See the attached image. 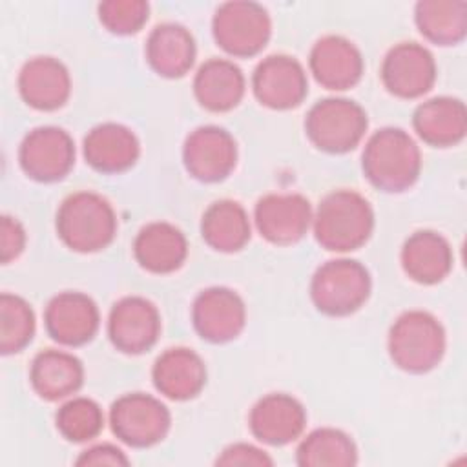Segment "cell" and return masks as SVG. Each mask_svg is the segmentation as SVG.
Listing matches in <instances>:
<instances>
[{
  "label": "cell",
  "instance_id": "obj_8",
  "mask_svg": "<svg viewBox=\"0 0 467 467\" xmlns=\"http://www.w3.org/2000/svg\"><path fill=\"white\" fill-rule=\"evenodd\" d=\"M113 434L131 447L159 443L170 429V412L157 398L142 392L120 396L109 410Z\"/></svg>",
  "mask_w": 467,
  "mask_h": 467
},
{
  "label": "cell",
  "instance_id": "obj_5",
  "mask_svg": "<svg viewBox=\"0 0 467 467\" xmlns=\"http://www.w3.org/2000/svg\"><path fill=\"white\" fill-rule=\"evenodd\" d=\"M365 109L350 99L317 100L306 113L305 130L310 142L328 153H345L358 146L367 131Z\"/></svg>",
  "mask_w": 467,
  "mask_h": 467
},
{
  "label": "cell",
  "instance_id": "obj_10",
  "mask_svg": "<svg viewBox=\"0 0 467 467\" xmlns=\"http://www.w3.org/2000/svg\"><path fill=\"white\" fill-rule=\"evenodd\" d=\"M182 161L192 177L202 182H217L232 173L237 162L234 137L219 126L193 130L182 148Z\"/></svg>",
  "mask_w": 467,
  "mask_h": 467
},
{
  "label": "cell",
  "instance_id": "obj_14",
  "mask_svg": "<svg viewBox=\"0 0 467 467\" xmlns=\"http://www.w3.org/2000/svg\"><path fill=\"white\" fill-rule=\"evenodd\" d=\"M192 319L202 339L226 343L241 334L246 321V310L243 299L234 290L212 286L195 297Z\"/></svg>",
  "mask_w": 467,
  "mask_h": 467
},
{
  "label": "cell",
  "instance_id": "obj_34",
  "mask_svg": "<svg viewBox=\"0 0 467 467\" xmlns=\"http://www.w3.org/2000/svg\"><path fill=\"white\" fill-rule=\"evenodd\" d=\"M217 465H257L266 467L272 465L274 460L261 449L250 445V443H234L226 447L221 456L215 460Z\"/></svg>",
  "mask_w": 467,
  "mask_h": 467
},
{
  "label": "cell",
  "instance_id": "obj_17",
  "mask_svg": "<svg viewBox=\"0 0 467 467\" xmlns=\"http://www.w3.org/2000/svg\"><path fill=\"white\" fill-rule=\"evenodd\" d=\"M310 71L314 78L327 89H348L363 73V58L359 49L339 35L321 36L310 49Z\"/></svg>",
  "mask_w": 467,
  "mask_h": 467
},
{
  "label": "cell",
  "instance_id": "obj_4",
  "mask_svg": "<svg viewBox=\"0 0 467 467\" xmlns=\"http://www.w3.org/2000/svg\"><path fill=\"white\" fill-rule=\"evenodd\" d=\"M445 352L440 321L423 310L403 312L389 332V354L401 370L421 374L434 368Z\"/></svg>",
  "mask_w": 467,
  "mask_h": 467
},
{
  "label": "cell",
  "instance_id": "obj_31",
  "mask_svg": "<svg viewBox=\"0 0 467 467\" xmlns=\"http://www.w3.org/2000/svg\"><path fill=\"white\" fill-rule=\"evenodd\" d=\"M35 334V314L29 303L13 294L0 296V350L20 352Z\"/></svg>",
  "mask_w": 467,
  "mask_h": 467
},
{
  "label": "cell",
  "instance_id": "obj_15",
  "mask_svg": "<svg viewBox=\"0 0 467 467\" xmlns=\"http://www.w3.org/2000/svg\"><path fill=\"white\" fill-rule=\"evenodd\" d=\"M259 234L274 244L297 243L312 223L308 199L299 193H268L255 204Z\"/></svg>",
  "mask_w": 467,
  "mask_h": 467
},
{
  "label": "cell",
  "instance_id": "obj_30",
  "mask_svg": "<svg viewBox=\"0 0 467 467\" xmlns=\"http://www.w3.org/2000/svg\"><path fill=\"white\" fill-rule=\"evenodd\" d=\"M296 460L301 467H350L358 462V451L348 434L323 427L299 443Z\"/></svg>",
  "mask_w": 467,
  "mask_h": 467
},
{
  "label": "cell",
  "instance_id": "obj_19",
  "mask_svg": "<svg viewBox=\"0 0 467 467\" xmlns=\"http://www.w3.org/2000/svg\"><path fill=\"white\" fill-rule=\"evenodd\" d=\"M18 91L35 109L51 111L66 104L71 80L66 66L53 57H35L18 73Z\"/></svg>",
  "mask_w": 467,
  "mask_h": 467
},
{
  "label": "cell",
  "instance_id": "obj_7",
  "mask_svg": "<svg viewBox=\"0 0 467 467\" xmlns=\"http://www.w3.org/2000/svg\"><path fill=\"white\" fill-rule=\"evenodd\" d=\"M215 42L234 57L259 53L272 31L266 9L255 2L234 0L217 7L212 22Z\"/></svg>",
  "mask_w": 467,
  "mask_h": 467
},
{
  "label": "cell",
  "instance_id": "obj_3",
  "mask_svg": "<svg viewBox=\"0 0 467 467\" xmlns=\"http://www.w3.org/2000/svg\"><path fill=\"white\" fill-rule=\"evenodd\" d=\"M57 232L62 243L75 252H99L117 232L111 204L93 192H77L66 197L57 212Z\"/></svg>",
  "mask_w": 467,
  "mask_h": 467
},
{
  "label": "cell",
  "instance_id": "obj_26",
  "mask_svg": "<svg viewBox=\"0 0 467 467\" xmlns=\"http://www.w3.org/2000/svg\"><path fill=\"white\" fill-rule=\"evenodd\" d=\"M82 363L73 354L53 348L36 354L29 370L35 392L47 401H58L75 394L82 385Z\"/></svg>",
  "mask_w": 467,
  "mask_h": 467
},
{
  "label": "cell",
  "instance_id": "obj_16",
  "mask_svg": "<svg viewBox=\"0 0 467 467\" xmlns=\"http://www.w3.org/2000/svg\"><path fill=\"white\" fill-rule=\"evenodd\" d=\"M47 334L67 347L88 343L99 328V308L91 297L80 292L55 296L44 314Z\"/></svg>",
  "mask_w": 467,
  "mask_h": 467
},
{
  "label": "cell",
  "instance_id": "obj_1",
  "mask_svg": "<svg viewBox=\"0 0 467 467\" xmlns=\"http://www.w3.org/2000/svg\"><path fill=\"white\" fill-rule=\"evenodd\" d=\"M314 235L317 243L332 252L356 250L367 243L374 228L370 202L352 190H336L317 206Z\"/></svg>",
  "mask_w": 467,
  "mask_h": 467
},
{
  "label": "cell",
  "instance_id": "obj_35",
  "mask_svg": "<svg viewBox=\"0 0 467 467\" xmlns=\"http://www.w3.org/2000/svg\"><path fill=\"white\" fill-rule=\"evenodd\" d=\"M26 244V232L22 224L9 215L2 217L0 223V259L2 263H9L18 257Z\"/></svg>",
  "mask_w": 467,
  "mask_h": 467
},
{
  "label": "cell",
  "instance_id": "obj_12",
  "mask_svg": "<svg viewBox=\"0 0 467 467\" xmlns=\"http://www.w3.org/2000/svg\"><path fill=\"white\" fill-rule=\"evenodd\" d=\"M159 332L161 317L151 301L128 296L113 305L108 319V334L120 352L140 354L151 348Z\"/></svg>",
  "mask_w": 467,
  "mask_h": 467
},
{
  "label": "cell",
  "instance_id": "obj_36",
  "mask_svg": "<svg viewBox=\"0 0 467 467\" xmlns=\"http://www.w3.org/2000/svg\"><path fill=\"white\" fill-rule=\"evenodd\" d=\"M130 460L124 456V452L113 445L102 443V445H93L86 449L78 458L77 465H111V467H120L128 465Z\"/></svg>",
  "mask_w": 467,
  "mask_h": 467
},
{
  "label": "cell",
  "instance_id": "obj_13",
  "mask_svg": "<svg viewBox=\"0 0 467 467\" xmlns=\"http://www.w3.org/2000/svg\"><path fill=\"white\" fill-rule=\"evenodd\" d=\"M257 100L272 109H290L306 95V75L303 66L286 55H270L261 60L252 75Z\"/></svg>",
  "mask_w": 467,
  "mask_h": 467
},
{
  "label": "cell",
  "instance_id": "obj_32",
  "mask_svg": "<svg viewBox=\"0 0 467 467\" xmlns=\"http://www.w3.org/2000/svg\"><path fill=\"white\" fill-rule=\"evenodd\" d=\"M102 425L104 414L89 398H73L57 412V429L69 441H88L102 431Z\"/></svg>",
  "mask_w": 467,
  "mask_h": 467
},
{
  "label": "cell",
  "instance_id": "obj_29",
  "mask_svg": "<svg viewBox=\"0 0 467 467\" xmlns=\"http://www.w3.org/2000/svg\"><path fill=\"white\" fill-rule=\"evenodd\" d=\"M201 234L213 250L237 252L250 239V221L239 202L223 199L210 204L204 212Z\"/></svg>",
  "mask_w": 467,
  "mask_h": 467
},
{
  "label": "cell",
  "instance_id": "obj_20",
  "mask_svg": "<svg viewBox=\"0 0 467 467\" xmlns=\"http://www.w3.org/2000/svg\"><path fill=\"white\" fill-rule=\"evenodd\" d=\"M155 389L170 400L184 401L197 396L206 383V367L192 348L164 350L151 370Z\"/></svg>",
  "mask_w": 467,
  "mask_h": 467
},
{
  "label": "cell",
  "instance_id": "obj_21",
  "mask_svg": "<svg viewBox=\"0 0 467 467\" xmlns=\"http://www.w3.org/2000/svg\"><path fill=\"white\" fill-rule=\"evenodd\" d=\"M139 151L135 133L117 122L99 124L84 139L86 162L102 173H120L131 168Z\"/></svg>",
  "mask_w": 467,
  "mask_h": 467
},
{
  "label": "cell",
  "instance_id": "obj_24",
  "mask_svg": "<svg viewBox=\"0 0 467 467\" xmlns=\"http://www.w3.org/2000/svg\"><path fill=\"white\" fill-rule=\"evenodd\" d=\"M412 126L427 144L452 146L465 137L467 111L458 99L434 97L416 108Z\"/></svg>",
  "mask_w": 467,
  "mask_h": 467
},
{
  "label": "cell",
  "instance_id": "obj_9",
  "mask_svg": "<svg viewBox=\"0 0 467 467\" xmlns=\"http://www.w3.org/2000/svg\"><path fill=\"white\" fill-rule=\"evenodd\" d=\"M18 161L26 175L40 182H53L69 173L75 161L73 139L57 126L31 130L18 150Z\"/></svg>",
  "mask_w": 467,
  "mask_h": 467
},
{
  "label": "cell",
  "instance_id": "obj_18",
  "mask_svg": "<svg viewBox=\"0 0 467 467\" xmlns=\"http://www.w3.org/2000/svg\"><path fill=\"white\" fill-rule=\"evenodd\" d=\"M306 414L303 405L283 392L261 398L250 410L248 425L252 434L268 445H286L305 429Z\"/></svg>",
  "mask_w": 467,
  "mask_h": 467
},
{
  "label": "cell",
  "instance_id": "obj_33",
  "mask_svg": "<svg viewBox=\"0 0 467 467\" xmlns=\"http://www.w3.org/2000/svg\"><path fill=\"white\" fill-rule=\"evenodd\" d=\"M144 0H106L99 4V18L106 29L117 35L137 33L148 20Z\"/></svg>",
  "mask_w": 467,
  "mask_h": 467
},
{
  "label": "cell",
  "instance_id": "obj_2",
  "mask_svg": "<svg viewBox=\"0 0 467 467\" xmlns=\"http://www.w3.org/2000/svg\"><path fill=\"white\" fill-rule=\"evenodd\" d=\"M420 170V148L407 131L383 128L367 140L363 171L376 188L390 193L403 192L416 182Z\"/></svg>",
  "mask_w": 467,
  "mask_h": 467
},
{
  "label": "cell",
  "instance_id": "obj_11",
  "mask_svg": "<svg viewBox=\"0 0 467 467\" xmlns=\"http://www.w3.org/2000/svg\"><path fill=\"white\" fill-rule=\"evenodd\" d=\"M381 80L400 99L425 95L436 80V64L431 51L416 42L396 44L383 58Z\"/></svg>",
  "mask_w": 467,
  "mask_h": 467
},
{
  "label": "cell",
  "instance_id": "obj_25",
  "mask_svg": "<svg viewBox=\"0 0 467 467\" xmlns=\"http://www.w3.org/2000/svg\"><path fill=\"white\" fill-rule=\"evenodd\" d=\"M193 93L199 104L210 111H228L244 95L243 71L230 60L210 58L195 73Z\"/></svg>",
  "mask_w": 467,
  "mask_h": 467
},
{
  "label": "cell",
  "instance_id": "obj_28",
  "mask_svg": "<svg viewBox=\"0 0 467 467\" xmlns=\"http://www.w3.org/2000/svg\"><path fill=\"white\" fill-rule=\"evenodd\" d=\"M414 20L425 38L440 46H452L467 33L465 0H421L416 4Z\"/></svg>",
  "mask_w": 467,
  "mask_h": 467
},
{
  "label": "cell",
  "instance_id": "obj_6",
  "mask_svg": "<svg viewBox=\"0 0 467 467\" xmlns=\"http://www.w3.org/2000/svg\"><path fill=\"white\" fill-rule=\"evenodd\" d=\"M370 294V275L354 259H332L321 265L310 283V297L328 316L356 312Z\"/></svg>",
  "mask_w": 467,
  "mask_h": 467
},
{
  "label": "cell",
  "instance_id": "obj_27",
  "mask_svg": "<svg viewBox=\"0 0 467 467\" xmlns=\"http://www.w3.org/2000/svg\"><path fill=\"white\" fill-rule=\"evenodd\" d=\"M146 58L162 77H182L195 60V42L190 31L173 22L157 26L146 42Z\"/></svg>",
  "mask_w": 467,
  "mask_h": 467
},
{
  "label": "cell",
  "instance_id": "obj_22",
  "mask_svg": "<svg viewBox=\"0 0 467 467\" xmlns=\"http://www.w3.org/2000/svg\"><path fill=\"white\" fill-rule=\"evenodd\" d=\"M137 263L153 274H170L177 270L188 254L186 237L170 223H150L133 241Z\"/></svg>",
  "mask_w": 467,
  "mask_h": 467
},
{
  "label": "cell",
  "instance_id": "obj_23",
  "mask_svg": "<svg viewBox=\"0 0 467 467\" xmlns=\"http://www.w3.org/2000/svg\"><path fill=\"white\" fill-rule=\"evenodd\" d=\"M405 274L421 285L440 283L452 268V250L447 239L431 230L414 232L401 248Z\"/></svg>",
  "mask_w": 467,
  "mask_h": 467
}]
</instances>
